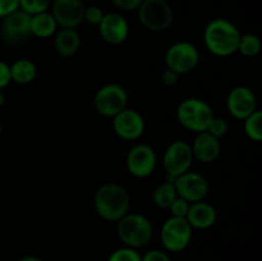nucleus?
Returning a JSON list of instances; mask_svg holds the SVG:
<instances>
[{
  "label": "nucleus",
  "mask_w": 262,
  "mask_h": 261,
  "mask_svg": "<svg viewBox=\"0 0 262 261\" xmlns=\"http://www.w3.org/2000/svg\"><path fill=\"white\" fill-rule=\"evenodd\" d=\"M84 7L82 0H54L51 14L60 28H77L83 22Z\"/></svg>",
  "instance_id": "12"
},
{
  "label": "nucleus",
  "mask_w": 262,
  "mask_h": 261,
  "mask_svg": "<svg viewBox=\"0 0 262 261\" xmlns=\"http://www.w3.org/2000/svg\"><path fill=\"white\" fill-rule=\"evenodd\" d=\"M193 158L201 163H212L220 155L222 145L219 138L214 137L209 132L197 133L193 143L191 145Z\"/></svg>",
  "instance_id": "17"
},
{
  "label": "nucleus",
  "mask_w": 262,
  "mask_h": 261,
  "mask_svg": "<svg viewBox=\"0 0 262 261\" xmlns=\"http://www.w3.org/2000/svg\"><path fill=\"white\" fill-rule=\"evenodd\" d=\"M10 82H12V77H10V66H8L5 61L0 60V90L5 89Z\"/></svg>",
  "instance_id": "33"
},
{
  "label": "nucleus",
  "mask_w": 262,
  "mask_h": 261,
  "mask_svg": "<svg viewBox=\"0 0 262 261\" xmlns=\"http://www.w3.org/2000/svg\"><path fill=\"white\" fill-rule=\"evenodd\" d=\"M179 76H181V74H178L177 72L171 71V69H169V68H166L165 71L163 72V74H161V81H163V83L165 84V86L173 87V86H176L177 83H178Z\"/></svg>",
  "instance_id": "34"
},
{
  "label": "nucleus",
  "mask_w": 262,
  "mask_h": 261,
  "mask_svg": "<svg viewBox=\"0 0 262 261\" xmlns=\"http://www.w3.org/2000/svg\"><path fill=\"white\" fill-rule=\"evenodd\" d=\"M228 130H229V125H228L227 120H224L223 118L214 117L206 132H209L210 135H212L214 137L220 138V137H224V136L228 133Z\"/></svg>",
  "instance_id": "27"
},
{
  "label": "nucleus",
  "mask_w": 262,
  "mask_h": 261,
  "mask_svg": "<svg viewBox=\"0 0 262 261\" xmlns=\"http://www.w3.org/2000/svg\"><path fill=\"white\" fill-rule=\"evenodd\" d=\"M141 25L152 32H161L170 27L174 13L166 0H143L137 9Z\"/></svg>",
  "instance_id": "5"
},
{
  "label": "nucleus",
  "mask_w": 262,
  "mask_h": 261,
  "mask_svg": "<svg viewBox=\"0 0 262 261\" xmlns=\"http://www.w3.org/2000/svg\"><path fill=\"white\" fill-rule=\"evenodd\" d=\"M100 36L110 45H119L127 40L129 26L127 19L119 13H106L99 25Z\"/></svg>",
  "instance_id": "16"
},
{
  "label": "nucleus",
  "mask_w": 262,
  "mask_h": 261,
  "mask_svg": "<svg viewBox=\"0 0 262 261\" xmlns=\"http://www.w3.org/2000/svg\"><path fill=\"white\" fill-rule=\"evenodd\" d=\"M113 129L123 140L135 141L145 132V120L137 110L125 107L113 118Z\"/></svg>",
  "instance_id": "13"
},
{
  "label": "nucleus",
  "mask_w": 262,
  "mask_h": 261,
  "mask_svg": "<svg viewBox=\"0 0 262 261\" xmlns=\"http://www.w3.org/2000/svg\"><path fill=\"white\" fill-rule=\"evenodd\" d=\"M112 2L120 10H137L143 0H112Z\"/></svg>",
  "instance_id": "31"
},
{
  "label": "nucleus",
  "mask_w": 262,
  "mask_h": 261,
  "mask_svg": "<svg viewBox=\"0 0 262 261\" xmlns=\"http://www.w3.org/2000/svg\"><path fill=\"white\" fill-rule=\"evenodd\" d=\"M241 32L232 22L223 18L212 19L206 26L204 40L206 49L216 56H229L238 51Z\"/></svg>",
  "instance_id": "2"
},
{
  "label": "nucleus",
  "mask_w": 262,
  "mask_h": 261,
  "mask_svg": "<svg viewBox=\"0 0 262 261\" xmlns=\"http://www.w3.org/2000/svg\"><path fill=\"white\" fill-rule=\"evenodd\" d=\"M36 76H37V68L35 63L28 59H18L10 66V77L15 83H31L36 78Z\"/></svg>",
  "instance_id": "21"
},
{
  "label": "nucleus",
  "mask_w": 262,
  "mask_h": 261,
  "mask_svg": "<svg viewBox=\"0 0 262 261\" xmlns=\"http://www.w3.org/2000/svg\"><path fill=\"white\" fill-rule=\"evenodd\" d=\"M152 197L156 206L161 207V209H169L174 200L178 197V194H177V189L173 182H165L154 191Z\"/></svg>",
  "instance_id": "22"
},
{
  "label": "nucleus",
  "mask_w": 262,
  "mask_h": 261,
  "mask_svg": "<svg viewBox=\"0 0 262 261\" xmlns=\"http://www.w3.org/2000/svg\"><path fill=\"white\" fill-rule=\"evenodd\" d=\"M95 210L104 220L119 222L129 212L130 197L127 189L117 183H106L97 189L94 199Z\"/></svg>",
  "instance_id": "1"
},
{
  "label": "nucleus",
  "mask_w": 262,
  "mask_h": 261,
  "mask_svg": "<svg viewBox=\"0 0 262 261\" xmlns=\"http://www.w3.org/2000/svg\"><path fill=\"white\" fill-rule=\"evenodd\" d=\"M227 106L230 115L235 119L245 120L256 110V97L252 90L245 86H237L230 90L227 99Z\"/></svg>",
  "instance_id": "15"
},
{
  "label": "nucleus",
  "mask_w": 262,
  "mask_h": 261,
  "mask_svg": "<svg viewBox=\"0 0 262 261\" xmlns=\"http://www.w3.org/2000/svg\"><path fill=\"white\" fill-rule=\"evenodd\" d=\"M245 132L252 141L262 142V110H255L245 119Z\"/></svg>",
  "instance_id": "23"
},
{
  "label": "nucleus",
  "mask_w": 262,
  "mask_h": 261,
  "mask_svg": "<svg viewBox=\"0 0 262 261\" xmlns=\"http://www.w3.org/2000/svg\"><path fill=\"white\" fill-rule=\"evenodd\" d=\"M156 161L158 159L154 148L143 143L133 146L125 159L128 171L137 178H146L151 176L155 170Z\"/></svg>",
  "instance_id": "11"
},
{
  "label": "nucleus",
  "mask_w": 262,
  "mask_h": 261,
  "mask_svg": "<svg viewBox=\"0 0 262 261\" xmlns=\"http://www.w3.org/2000/svg\"><path fill=\"white\" fill-rule=\"evenodd\" d=\"M19 9V0H0V18L9 15Z\"/></svg>",
  "instance_id": "30"
},
{
  "label": "nucleus",
  "mask_w": 262,
  "mask_h": 261,
  "mask_svg": "<svg viewBox=\"0 0 262 261\" xmlns=\"http://www.w3.org/2000/svg\"><path fill=\"white\" fill-rule=\"evenodd\" d=\"M105 13L102 12L101 8L96 7V5H91V7H86L84 9V15H83V20H86L87 23L90 25H95L99 26L101 19L104 18Z\"/></svg>",
  "instance_id": "29"
},
{
  "label": "nucleus",
  "mask_w": 262,
  "mask_h": 261,
  "mask_svg": "<svg viewBox=\"0 0 262 261\" xmlns=\"http://www.w3.org/2000/svg\"><path fill=\"white\" fill-rule=\"evenodd\" d=\"M189 206H191V204H189L188 201H186V200L182 199V197H177V199L174 200L173 204L170 205L169 210H170L171 212V216L186 217L187 212H188L189 210Z\"/></svg>",
  "instance_id": "28"
},
{
  "label": "nucleus",
  "mask_w": 262,
  "mask_h": 261,
  "mask_svg": "<svg viewBox=\"0 0 262 261\" xmlns=\"http://www.w3.org/2000/svg\"><path fill=\"white\" fill-rule=\"evenodd\" d=\"M261 48V40L256 35L247 33V35L241 36L239 44H238V51H239L242 55L252 58V56H256L260 53Z\"/></svg>",
  "instance_id": "24"
},
{
  "label": "nucleus",
  "mask_w": 262,
  "mask_h": 261,
  "mask_svg": "<svg viewBox=\"0 0 262 261\" xmlns=\"http://www.w3.org/2000/svg\"><path fill=\"white\" fill-rule=\"evenodd\" d=\"M160 240L170 252L183 251L192 240V227L186 217L170 216L161 227Z\"/></svg>",
  "instance_id": "7"
},
{
  "label": "nucleus",
  "mask_w": 262,
  "mask_h": 261,
  "mask_svg": "<svg viewBox=\"0 0 262 261\" xmlns=\"http://www.w3.org/2000/svg\"><path fill=\"white\" fill-rule=\"evenodd\" d=\"M107 261H142V256L136 251V248H130L125 246V247L115 250L109 256Z\"/></svg>",
  "instance_id": "26"
},
{
  "label": "nucleus",
  "mask_w": 262,
  "mask_h": 261,
  "mask_svg": "<svg viewBox=\"0 0 262 261\" xmlns=\"http://www.w3.org/2000/svg\"><path fill=\"white\" fill-rule=\"evenodd\" d=\"M19 261H42V260H41V258H38V257H35V256H27V257L20 258Z\"/></svg>",
  "instance_id": "35"
},
{
  "label": "nucleus",
  "mask_w": 262,
  "mask_h": 261,
  "mask_svg": "<svg viewBox=\"0 0 262 261\" xmlns=\"http://www.w3.org/2000/svg\"><path fill=\"white\" fill-rule=\"evenodd\" d=\"M200 60L196 46L187 41L173 44L165 54L166 67L178 74H186L193 71Z\"/></svg>",
  "instance_id": "9"
},
{
  "label": "nucleus",
  "mask_w": 262,
  "mask_h": 261,
  "mask_svg": "<svg viewBox=\"0 0 262 261\" xmlns=\"http://www.w3.org/2000/svg\"><path fill=\"white\" fill-rule=\"evenodd\" d=\"M214 112L206 101L201 99H186L177 109L178 122L192 132H206L214 118Z\"/></svg>",
  "instance_id": "4"
},
{
  "label": "nucleus",
  "mask_w": 262,
  "mask_h": 261,
  "mask_svg": "<svg viewBox=\"0 0 262 261\" xmlns=\"http://www.w3.org/2000/svg\"><path fill=\"white\" fill-rule=\"evenodd\" d=\"M117 223L118 237L127 247H143L152 238V225L143 215L128 212Z\"/></svg>",
  "instance_id": "3"
},
{
  "label": "nucleus",
  "mask_w": 262,
  "mask_h": 261,
  "mask_svg": "<svg viewBox=\"0 0 262 261\" xmlns=\"http://www.w3.org/2000/svg\"><path fill=\"white\" fill-rule=\"evenodd\" d=\"M94 104L99 114L114 118L127 107L128 94L120 84H105L95 95Z\"/></svg>",
  "instance_id": "8"
},
{
  "label": "nucleus",
  "mask_w": 262,
  "mask_h": 261,
  "mask_svg": "<svg viewBox=\"0 0 262 261\" xmlns=\"http://www.w3.org/2000/svg\"><path fill=\"white\" fill-rule=\"evenodd\" d=\"M186 219L192 228L207 229V228L212 227L216 222V210L212 205L207 204V202H193L189 206Z\"/></svg>",
  "instance_id": "18"
},
{
  "label": "nucleus",
  "mask_w": 262,
  "mask_h": 261,
  "mask_svg": "<svg viewBox=\"0 0 262 261\" xmlns=\"http://www.w3.org/2000/svg\"><path fill=\"white\" fill-rule=\"evenodd\" d=\"M51 0H19V9L30 15L48 12L51 5Z\"/></svg>",
  "instance_id": "25"
},
{
  "label": "nucleus",
  "mask_w": 262,
  "mask_h": 261,
  "mask_svg": "<svg viewBox=\"0 0 262 261\" xmlns=\"http://www.w3.org/2000/svg\"><path fill=\"white\" fill-rule=\"evenodd\" d=\"M174 187L178 197H182L189 204L204 201L209 192V183L206 178L194 171H186L174 179Z\"/></svg>",
  "instance_id": "10"
},
{
  "label": "nucleus",
  "mask_w": 262,
  "mask_h": 261,
  "mask_svg": "<svg viewBox=\"0 0 262 261\" xmlns=\"http://www.w3.org/2000/svg\"><path fill=\"white\" fill-rule=\"evenodd\" d=\"M81 36L76 28H60L54 37V48L60 56L69 58L79 50Z\"/></svg>",
  "instance_id": "19"
},
{
  "label": "nucleus",
  "mask_w": 262,
  "mask_h": 261,
  "mask_svg": "<svg viewBox=\"0 0 262 261\" xmlns=\"http://www.w3.org/2000/svg\"><path fill=\"white\" fill-rule=\"evenodd\" d=\"M4 104H5V95H4V92L0 90V107H2Z\"/></svg>",
  "instance_id": "36"
},
{
  "label": "nucleus",
  "mask_w": 262,
  "mask_h": 261,
  "mask_svg": "<svg viewBox=\"0 0 262 261\" xmlns=\"http://www.w3.org/2000/svg\"><path fill=\"white\" fill-rule=\"evenodd\" d=\"M142 261H171L166 252L161 250H151L142 256Z\"/></svg>",
  "instance_id": "32"
},
{
  "label": "nucleus",
  "mask_w": 262,
  "mask_h": 261,
  "mask_svg": "<svg viewBox=\"0 0 262 261\" xmlns=\"http://www.w3.org/2000/svg\"><path fill=\"white\" fill-rule=\"evenodd\" d=\"M193 160V153L189 143L184 141H176L170 143L163 156L164 169L169 177L168 182H174L177 177L188 171Z\"/></svg>",
  "instance_id": "6"
},
{
  "label": "nucleus",
  "mask_w": 262,
  "mask_h": 261,
  "mask_svg": "<svg viewBox=\"0 0 262 261\" xmlns=\"http://www.w3.org/2000/svg\"><path fill=\"white\" fill-rule=\"evenodd\" d=\"M58 23L53 14L49 12L31 15V35L38 38H48L55 35L58 31Z\"/></svg>",
  "instance_id": "20"
},
{
  "label": "nucleus",
  "mask_w": 262,
  "mask_h": 261,
  "mask_svg": "<svg viewBox=\"0 0 262 261\" xmlns=\"http://www.w3.org/2000/svg\"><path fill=\"white\" fill-rule=\"evenodd\" d=\"M0 133H2V123H0Z\"/></svg>",
  "instance_id": "37"
},
{
  "label": "nucleus",
  "mask_w": 262,
  "mask_h": 261,
  "mask_svg": "<svg viewBox=\"0 0 262 261\" xmlns=\"http://www.w3.org/2000/svg\"><path fill=\"white\" fill-rule=\"evenodd\" d=\"M2 33L5 41L10 44H19L27 40L31 35V15L23 10L17 9L3 18Z\"/></svg>",
  "instance_id": "14"
}]
</instances>
